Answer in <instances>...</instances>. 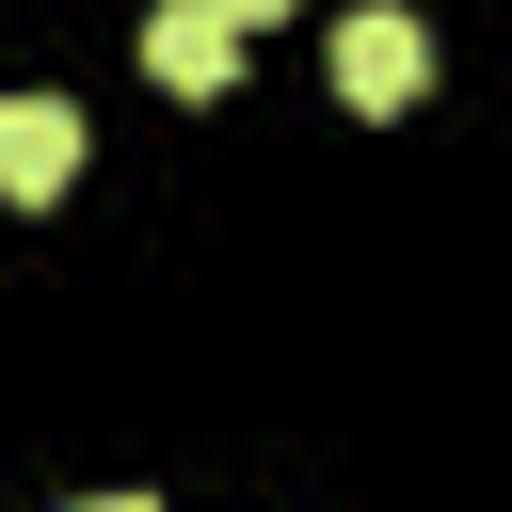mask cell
<instances>
[{
    "label": "cell",
    "mask_w": 512,
    "mask_h": 512,
    "mask_svg": "<svg viewBox=\"0 0 512 512\" xmlns=\"http://www.w3.org/2000/svg\"><path fill=\"white\" fill-rule=\"evenodd\" d=\"M224 16H240V32H272V16H288V0H224Z\"/></svg>",
    "instance_id": "277c9868"
},
{
    "label": "cell",
    "mask_w": 512,
    "mask_h": 512,
    "mask_svg": "<svg viewBox=\"0 0 512 512\" xmlns=\"http://www.w3.org/2000/svg\"><path fill=\"white\" fill-rule=\"evenodd\" d=\"M64 176H80V112H64V96H0V192L48 208Z\"/></svg>",
    "instance_id": "3957f363"
},
{
    "label": "cell",
    "mask_w": 512,
    "mask_h": 512,
    "mask_svg": "<svg viewBox=\"0 0 512 512\" xmlns=\"http://www.w3.org/2000/svg\"><path fill=\"white\" fill-rule=\"evenodd\" d=\"M80 512H144V496H80Z\"/></svg>",
    "instance_id": "5b68a950"
},
{
    "label": "cell",
    "mask_w": 512,
    "mask_h": 512,
    "mask_svg": "<svg viewBox=\"0 0 512 512\" xmlns=\"http://www.w3.org/2000/svg\"><path fill=\"white\" fill-rule=\"evenodd\" d=\"M336 96H352V112H400V96H432V32H416L400 0L336 16Z\"/></svg>",
    "instance_id": "6da1fadb"
},
{
    "label": "cell",
    "mask_w": 512,
    "mask_h": 512,
    "mask_svg": "<svg viewBox=\"0 0 512 512\" xmlns=\"http://www.w3.org/2000/svg\"><path fill=\"white\" fill-rule=\"evenodd\" d=\"M224 64H240V16L224 0H160L144 16V80L160 96H224Z\"/></svg>",
    "instance_id": "7a4b0ae2"
}]
</instances>
